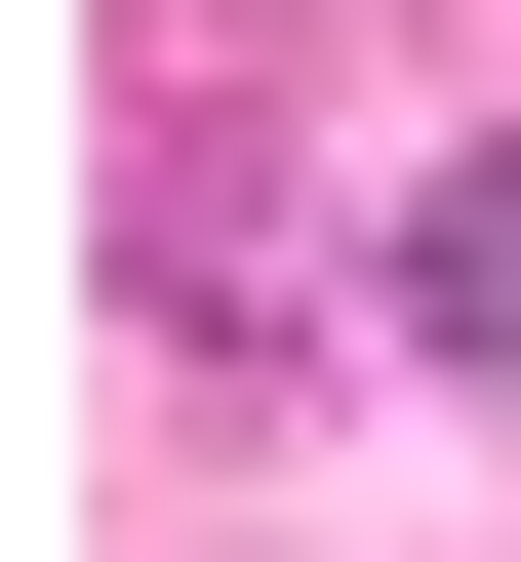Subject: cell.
Instances as JSON below:
<instances>
[{"instance_id":"obj_1","label":"cell","mask_w":521,"mask_h":562,"mask_svg":"<svg viewBox=\"0 0 521 562\" xmlns=\"http://www.w3.org/2000/svg\"><path fill=\"white\" fill-rule=\"evenodd\" d=\"M121 322H281V121L161 41V121H121Z\"/></svg>"},{"instance_id":"obj_2","label":"cell","mask_w":521,"mask_h":562,"mask_svg":"<svg viewBox=\"0 0 521 562\" xmlns=\"http://www.w3.org/2000/svg\"><path fill=\"white\" fill-rule=\"evenodd\" d=\"M361 322H401V362H521V121H482V161H401V241H361Z\"/></svg>"},{"instance_id":"obj_3","label":"cell","mask_w":521,"mask_h":562,"mask_svg":"<svg viewBox=\"0 0 521 562\" xmlns=\"http://www.w3.org/2000/svg\"><path fill=\"white\" fill-rule=\"evenodd\" d=\"M161 41H241V0H161Z\"/></svg>"}]
</instances>
